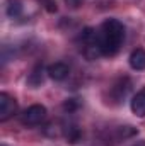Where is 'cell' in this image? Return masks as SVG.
I'll return each instance as SVG.
<instances>
[{
  "label": "cell",
  "instance_id": "8992f818",
  "mask_svg": "<svg viewBox=\"0 0 145 146\" xmlns=\"http://www.w3.org/2000/svg\"><path fill=\"white\" fill-rule=\"evenodd\" d=\"M128 61H130V66L133 70H137V72L145 70V49L144 48L133 49L132 54H130V58H128Z\"/></svg>",
  "mask_w": 145,
  "mask_h": 146
},
{
  "label": "cell",
  "instance_id": "277c9868",
  "mask_svg": "<svg viewBox=\"0 0 145 146\" xmlns=\"http://www.w3.org/2000/svg\"><path fill=\"white\" fill-rule=\"evenodd\" d=\"M48 76L51 78V80H55V82H63L67 76H68V73H70V68L65 65V63H62V61H58V63H53V65H50L48 66Z\"/></svg>",
  "mask_w": 145,
  "mask_h": 146
},
{
  "label": "cell",
  "instance_id": "ba28073f",
  "mask_svg": "<svg viewBox=\"0 0 145 146\" xmlns=\"http://www.w3.org/2000/svg\"><path fill=\"white\" fill-rule=\"evenodd\" d=\"M63 133H65V136H67V139L75 145L79 139H80V129L75 126V124H65L63 126Z\"/></svg>",
  "mask_w": 145,
  "mask_h": 146
},
{
  "label": "cell",
  "instance_id": "7a4b0ae2",
  "mask_svg": "<svg viewBox=\"0 0 145 146\" xmlns=\"http://www.w3.org/2000/svg\"><path fill=\"white\" fill-rule=\"evenodd\" d=\"M46 117V107L44 106H39V104H34L31 107H28L26 110H22V114L19 115L22 126L26 127H33V126H38L44 121Z\"/></svg>",
  "mask_w": 145,
  "mask_h": 146
},
{
  "label": "cell",
  "instance_id": "8fae6325",
  "mask_svg": "<svg viewBox=\"0 0 145 146\" xmlns=\"http://www.w3.org/2000/svg\"><path fill=\"white\" fill-rule=\"evenodd\" d=\"M3 146H5V145H3Z\"/></svg>",
  "mask_w": 145,
  "mask_h": 146
},
{
  "label": "cell",
  "instance_id": "30bf717a",
  "mask_svg": "<svg viewBox=\"0 0 145 146\" xmlns=\"http://www.w3.org/2000/svg\"><path fill=\"white\" fill-rule=\"evenodd\" d=\"M68 3H72V7H77V3H80V0H67Z\"/></svg>",
  "mask_w": 145,
  "mask_h": 146
},
{
  "label": "cell",
  "instance_id": "52a82bcc",
  "mask_svg": "<svg viewBox=\"0 0 145 146\" xmlns=\"http://www.w3.org/2000/svg\"><path fill=\"white\" fill-rule=\"evenodd\" d=\"M28 83L31 87H34V88L43 83V65H38V66L33 68V72L29 73V76H28Z\"/></svg>",
  "mask_w": 145,
  "mask_h": 146
},
{
  "label": "cell",
  "instance_id": "9c48e42d",
  "mask_svg": "<svg viewBox=\"0 0 145 146\" xmlns=\"http://www.w3.org/2000/svg\"><path fill=\"white\" fill-rule=\"evenodd\" d=\"M5 12H7L9 17L15 19V17H19L21 12H22V3H21L19 0H9V2H7V7H5Z\"/></svg>",
  "mask_w": 145,
  "mask_h": 146
},
{
  "label": "cell",
  "instance_id": "6da1fadb",
  "mask_svg": "<svg viewBox=\"0 0 145 146\" xmlns=\"http://www.w3.org/2000/svg\"><path fill=\"white\" fill-rule=\"evenodd\" d=\"M125 41V26L118 19H108L97 29V46L103 56H114Z\"/></svg>",
  "mask_w": 145,
  "mask_h": 146
},
{
  "label": "cell",
  "instance_id": "5b68a950",
  "mask_svg": "<svg viewBox=\"0 0 145 146\" xmlns=\"http://www.w3.org/2000/svg\"><path fill=\"white\" fill-rule=\"evenodd\" d=\"M130 107H132V112H133L135 115L145 117V88L138 90V92L133 95V99H132V102H130Z\"/></svg>",
  "mask_w": 145,
  "mask_h": 146
},
{
  "label": "cell",
  "instance_id": "3957f363",
  "mask_svg": "<svg viewBox=\"0 0 145 146\" xmlns=\"http://www.w3.org/2000/svg\"><path fill=\"white\" fill-rule=\"evenodd\" d=\"M17 112V102L14 97H10L9 94L2 92L0 94V121L5 122L10 117H14V114Z\"/></svg>",
  "mask_w": 145,
  "mask_h": 146
}]
</instances>
